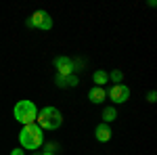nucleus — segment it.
<instances>
[{"label":"nucleus","mask_w":157,"mask_h":155,"mask_svg":"<svg viewBox=\"0 0 157 155\" xmlns=\"http://www.w3.org/2000/svg\"><path fill=\"white\" fill-rule=\"evenodd\" d=\"M44 143V130L38 126V124H27L21 128L19 132V145L21 149H27V151H36L40 149Z\"/></svg>","instance_id":"obj_1"},{"label":"nucleus","mask_w":157,"mask_h":155,"mask_svg":"<svg viewBox=\"0 0 157 155\" xmlns=\"http://www.w3.org/2000/svg\"><path fill=\"white\" fill-rule=\"evenodd\" d=\"M36 124L42 130H57L63 124V115H61V111L57 107H42V109H38Z\"/></svg>","instance_id":"obj_2"},{"label":"nucleus","mask_w":157,"mask_h":155,"mask_svg":"<svg viewBox=\"0 0 157 155\" xmlns=\"http://www.w3.org/2000/svg\"><path fill=\"white\" fill-rule=\"evenodd\" d=\"M13 115H15L17 122H21L23 126H27V124H36V118H38L36 103H34V101H27V99L17 101L15 107H13Z\"/></svg>","instance_id":"obj_3"},{"label":"nucleus","mask_w":157,"mask_h":155,"mask_svg":"<svg viewBox=\"0 0 157 155\" xmlns=\"http://www.w3.org/2000/svg\"><path fill=\"white\" fill-rule=\"evenodd\" d=\"M27 27H34V29H42V32H48L52 27V17H50L46 11H36L27 21H25Z\"/></svg>","instance_id":"obj_4"},{"label":"nucleus","mask_w":157,"mask_h":155,"mask_svg":"<svg viewBox=\"0 0 157 155\" xmlns=\"http://www.w3.org/2000/svg\"><path fill=\"white\" fill-rule=\"evenodd\" d=\"M105 92H107V99H111V103H115V105H121L130 99V88L126 84H113Z\"/></svg>","instance_id":"obj_5"},{"label":"nucleus","mask_w":157,"mask_h":155,"mask_svg":"<svg viewBox=\"0 0 157 155\" xmlns=\"http://www.w3.org/2000/svg\"><path fill=\"white\" fill-rule=\"evenodd\" d=\"M55 67L59 76H71L73 73V61L69 57H55Z\"/></svg>","instance_id":"obj_6"},{"label":"nucleus","mask_w":157,"mask_h":155,"mask_svg":"<svg viewBox=\"0 0 157 155\" xmlns=\"http://www.w3.org/2000/svg\"><path fill=\"white\" fill-rule=\"evenodd\" d=\"M55 84H57L59 88H75V86L80 84V80H78L73 73L71 76H59V73H57V76H55Z\"/></svg>","instance_id":"obj_7"},{"label":"nucleus","mask_w":157,"mask_h":155,"mask_svg":"<svg viewBox=\"0 0 157 155\" xmlns=\"http://www.w3.org/2000/svg\"><path fill=\"white\" fill-rule=\"evenodd\" d=\"M111 126L109 124H98L97 128H94V138H97L98 143H107V141H111Z\"/></svg>","instance_id":"obj_8"},{"label":"nucleus","mask_w":157,"mask_h":155,"mask_svg":"<svg viewBox=\"0 0 157 155\" xmlns=\"http://www.w3.org/2000/svg\"><path fill=\"white\" fill-rule=\"evenodd\" d=\"M105 99H107V92H105V88H101V86H92V88L88 90V101L94 103V105H101Z\"/></svg>","instance_id":"obj_9"},{"label":"nucleus","mask_w":157,"mask_h":155,"mask_svg":"<svg viewBox=\"0 0 157 155\" xmlns=\"http://www.w3.org/2000/svg\"><path fill=\"white\" fill-rule=\"evenodd\" d=\"M92 82H94V86H101L103 88V84L109 82V73L105 69H97V72L92 73Z\"/></svg>","instance_id":"obj_10"},{"label":"nucleus","mask_w":157,"mask_h":155,"mask_svg":"<svg viewBox=\"0 0 157 155\" xmlns=\"http://www.w3.org/2000/svg\"><path fill=\"white\" fill-rule=\"evenodd\" d=\"M115 118H117V111H115V107H105L103 109V124H111V122H115Z\"/></svg>","instance_id":"obj_11"},{"label":"nucleus","mask_w":157,"mask_h":155,"mask_svg":"<svg viewBox=\"0 0 157 155\" xmlns=\"http://www.w3.org/2000/svg\"><path fill=\"white\" fill-rule=\"evenodd\" d=\"M109 80H111V82H115V84H121V80H124V73H121L120 69H113V72L109 73Z\"/></svg>","instance_id":"obj_12"},{"label":"nucleus","mask_w":157,"mask_h":155,"mask_svg":"<svg viewBox=\"0 0 157 155\" xmlns=\"http://www.w3.org/2000/svg\"><path fill=\"white\" fill-rule=\"evenodd\" d=\"M147 99H149V103H155V99H157L155 90H151V92H149V95H147Z\"/></svg>","instance_id":"obj_13"},{"label":"nucleus","mask_w":157,"mask_h":155,"mask_svg":"<svg viewBox=\"0 0 157 155\" xmlns=\"http://www.w3.org/2000/svg\"><path fill=\"white\" fill-rule=\"evenodd\" d=\"M11 155H25V151H23V149H13Z\"/></svg>","instance_id":"obj_14"},{"label":"nucleus","mask_w":157,"mask_h":155,"mask_svg":"<svg viewBox=\"0 0 157 155\" xmlns=\"http://www.w3.org/2000/svg\"><path fill=\"white\" fill-rule=\"evenodd\" d=\"M44 155H55V153H50V151H48V153H44Z\"/></svg>","instance_id":"obj_15"},{"label":"nucleus","mask_w":157,"mask_h":155,"mask_svg":"<svg viewBox=\"0 0 157 155\" xmlns=\"http://www.w3.org/2000/svg\"><path fill=\"white\" fill-rule=\"evenodd\" d=\"M34 155H38V153H34Z\"/></svg>","instance_id":"obj_16"}]
</instances>
